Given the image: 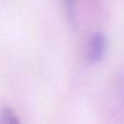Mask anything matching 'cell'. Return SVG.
<instances>
[{
	"label": "cell",
	"mask_w": 124,
	"mask_h": 124,
	"mask_svg": "<svg viewBox=\"0 0 124 124\" xmlns=\"http://www.w3.org/2000/svg\"><path fill=\"white\" fill-rule=\"evenodd\" d=\"M107 49V39L100 32L94 33L87 45V59L93 63H98L103 59Z\"/></svg>",
	"instance_id": "6da1fadb"
},
{
	"label": "cell",
	"mask_w": 124,
	"mask_h": 124,
	"mask_svg": "<svg viewBox=\"0 0 124 124\" xmlns=\"http://www.w3.org/2000/svg\"><path fill=\"white\" fill-rule=\"evenodd\" d=\"M66 7H68L69 10H72L74 9V4H75V0H65Z\"/></svg>",
	"instance_id": "3957f363"
},
{
	"label": "cell",
	"mask_w": 124,
	"mask_h": 124,
	"mask_svg": "<svg viewBox=\"0 0 124 124\" xmlns=\"http://www.w3.org/2000/svg\"><path fill=\"white\" fill-rule=\"evenodd\" d=\"M0 124H20V120L12 109L4 108L0 110Z\"/></svg>",
	"instance_id": "7a4b0ae2"
}]
</instances>
